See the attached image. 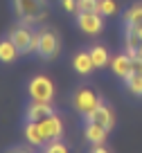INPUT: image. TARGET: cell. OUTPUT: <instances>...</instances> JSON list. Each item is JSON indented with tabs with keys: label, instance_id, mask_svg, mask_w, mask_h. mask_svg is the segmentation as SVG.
<instances>
[{
	"label": "cell",
	"instance_id": "13",
	"mask_svg": "<svg viewBox=\"0 0 142 153\" xmlns=\"http://www.w3.org/2000/svg\"><path fill=\"white\" fill-rule=\"evenodd\" d=\"M72 65H75V70L79 72V74H90V72L95 70V63H93L90 52H79V54H75Z\"/></svg>",
	"mask_w": 142,
	"mask_h": 153
},
{
	"label": "cell",
	"instance_id": "18",
	"mask_svg": "<svg viewBox=\"0 0 142 153\" xmlns=\"http://www.w3.org/2000/svg\"><path fill=\"white\" fill-rule=\"evenodd\" d=\"M124 83L135 97H142V74H129L124 79Z\"/></svg>",
	"mask_w": 142,
	"mask_h": 153
},
{
	"label": "cell",
	"instance_id": "4",
	"mask_svg": "<svg viewBox=\"0 0 142 153\" xmlns=\"http://www.w3.org/2000/svg\"><path fill=\"white\" fill-rule=\"evenodd\" d=\"M27 90H29V99H32V101H52L54 83L50 81L45 74H36L32 81H29Z\"/></svg>",
	"mask_w": 142,
	"mask_h": 153
},
{
	"label": "cell",
	"instance_id": "8",
	"mask_svg": "<svg viewBox=\"0 0 142 153\" xmlns=\"http://www.w3.org/2000/svg\"><path fill=\"white\" fill-rule=\"evenodd\" d=\"M86 120L88 122H95V124H99V126H104V128H113V124H115V115H113V110L108 108V106L102 101L99 106L95 110H90L88 115H86Z\"/></svg>",
	"mask_w": 142,
	"mask_h": 153
},
{
	"label": "cell",
	"instance_id": "19",
	"mask_svg": "<svg viewBox=\"0 0 142 153\" xmlns=\"http://www.w3.org/2000/svg\"><path fill=\"white\" fill-rule=\"evenodd\" d=\"M79 11H99V0H77Z\"/></svg>",
	"mask_w": 142,
	"mask_h": 153
},
{
	"label": "cell",
	"instance_id": "9",
	"mask_svg": "<svg viewBox=\"0 0 142 153\" xmlns=\"http://www.w3.org/2000/svg\"><path fill=\"white\" fill-rule=\"evenodd\" d=\"M124 45H126V54L129 56H138V54H142V36L138 34L135 27H131V25H124Z\"/></svg>",
	"mask_w": 142,
	"mask_h": 153
},
{
	"label": "cell",
	"instance_id": "20",
	"mask_svg": "<svg viewBox=\"0 0 142 153\" xmlns=\"http://www.w3.org/2000/svg\"><path fill=\"white\" fill-rule=\"evenodd\" d=\"M117 11V5H115V0H99V14L104 16H113Z\"/></svg>",
	"mask_w": 142,
	"mask_h": 153
},
{
	"label": "cell",
	"instance_id": "2",
	"mask_svg": "<svg viewBox=\"0 0 142 153\" xmlns=\"http://www.w3.org/2000/svg\"><path fill=\"white\" fill-rule=\"evenodd\" d=\"M61 50V38L54 29H38L36 32V54L43 59H54Z\"/></svg>",
	"mask_w": 142,
	"mask_h": 153
},
{
	"label": "cell",
	"instance_id": "12",
	"mask_svg": "<svg viewBox=\"0 0 142 153\" xmlns=\"http://www.w3.org/2000/svg\"><path fill=\"white\" fill-rule=\"evenodd\" d=\"M111 68H113V72L120 76V79H126V76L131 74V56H129L126 52L113 56L111 59Z\"/></svg>",
	"mask_w": 142,
	"mask_h": 153
},
{
	"label": "cell",
	"instance_id": "17",
	"mask_svg": "<svg viewBox=\"0 0 142 153\" xmlns=\"http://www.w3.org/2000/svg\"><path fill=\"white\" fill-rule=\"evenodd\" d=\"M124 25H131V27H140L142 25V2L131 5L124 11Z\"/></svg>",
	"mask_w": 142,
	"mask_h": 153
},
{
	"label": "cell",
	"instance_id": "23",
	"mask_svg": "<svg viewBox=\"0 0 142 153\" xmlns=\"http://www.w3.org/2000/svg\"><path fill=\"white\" fill-rule=\"evenodd\" d=\"M61 2V7L66 11H70V14H79V9H77V0H59Z\"/></svg>",
	"mask_w": 142,
	"mask_h": 153
},
{
	"label": "cell",
	"instance_id": "15",
	"mask_svg": "<svg viewBox=\"0 0 142 153\" xmlns=\"http://www.w3.org/2000/svg\"><path fill=\"white\" fill-rule=\"evenodd\" d=\"M18 54H20V52H18V48L14 45V41H11L9 36L0 41V61H2V63H11V61H16V59H18Z\"/></svg>",
	"mask_w": 142,
	"mask_h": 153
},
{
	"label": "cell",
	"instance_id": "11",
	"mask_svg": "<svg viewBox=\"0 0 142 153\" xmlns=\"http://www.w3.org/2000/svg\"><path fill=\"white\" fill-rule=\"evenodd\" d=\"M25 140H27L29 146H43V144H47L45 135L41 131V124L38 122H29V120L25 124Z\"/></svg>",
	"mask_w": 142,
	"mask_h": 153
},
{
	"label": "cell",
	"instance_id": "16",
	"mask_svg": "<svg viewBox=\"0 0 142 153\" xmlns=\"http://www.w3.org/2000/svg\"><path fill=\"white\" fill-rule=\"evenodd\" d=\"M88 52H90V56H93L95 68H106V65H111V56H108V50H106V48H102V45H93Z\"/></svg>",
	"mask_w": 142,
	"mask_h": 153
},
{
	"label": "cell",
	"instance_id": "10",
	"mask_svg": "<svg viewBox=\"0 0 142 153\" xmlns=\"http://www.w3.org/2000/svg\"><path fill=\"white\" fill-rule=\"evenodd\" d=\"M54 110H52V104L50 101H32L27 108V120L29 122H41L45 117H50Z\"/></svg>",
	"mask_w": 142,
	"mask_h": 153
},
{
	"label": "cell",
	"instance_id": "5",
	"mask_svg": "<svg viewBox=\"0 0 142 153\" xmlns=\"http://www.w3.org/2000/svg\"><path fill=\"white\" fill-rule=\"evenodd\" d=\"M72 104H75V108L79 110L81 115H88L90 110H95L102 104V99L95 95L90 88H79V90L75 92V97H72Z\"/></svg>",
	"mask_w": 142,
	"mask_h": 153
},
{
	"label": "cell",
	"instance_id": "1",
	"mask_svg": "<svg viewBox=\"0 0 142 153\" xmlns=\"http://www.w3.org/2000/svg\"><path fill=\"white\" fill-rule=\"evenodd\" d=\"M14 9L20 23L36 25L43 23L47 16V0H14Z\"/></svg>",
	"mask_w": 142,
	"mask_h": 153
},
{
	"label": "cell",
	"instance_id": "6",
	"mask_svg": "<svg viewBox=\"0 0 142 153\" xmlns=\"http://www.w3.org/2000/svg\"><path fill=\"white\" fill-rule=\"evenodd\" d=\"M102 16L104 14H99V11H79L77 14V25L86 34H99L104 29V18Z\"/></svg>",
	"mask_w": 142,
	"mask_h": 153
},
{
	"label": "cell",
	"instance_id": "3",
	"mask_svg": "<svg viewBox=\"0 0 142 153\" xmlns=\"http://www.w3.org/2000/svg\"><path fill=\"white\" fill-rule=\"evenodd\" d=\"M29 27H32V25L20 23V25H16V27L9 32V38L14 41V45L18 48L20 54L36 52V32H34V29H29Z\"/></svg>",
	"mask_w": 142,
	"mask_h": 153
},
{
	"label": "cell",
	"instance_id": "22",
	"mask_svg": "<svg viewBox=\"0 0 142 153\" xmlns=\"http://www.w3.org/2000/svg\"><path fill=\"white\" fill-rule=\"evenodd\" d=\"M131 74H142V54L131 56Z\"/></svg>",
	"mask_w": 142,
	"mask_h": 153
},
{
	"label": "cell",
	"instance_id": "24",
	"mask_svg": "<svg viewBox=\"0 0 142 153\" xmlns=\"http://www.w3.org/2000/svg\"><path fill=\"white\" fill-rule=\"evenodd\" d=\"M93 151H95V153H106L108 149H106L104 144H95V146H93Z\"/></svg>",
	"mask_w": 142,
	"mask_h": 153
},
{
	"label": "cell",
	"instance_id": "14",
	"mask_svg": "<svg viewBox=\"0 0 142 153\" xmlns=\"http://www.w3.org/2000/svg\"><path fill=\"white\" fill-rule=\"evenodd\" d=\"M106 135H108V128H104V126L95 124V122H88L86 124V140L93 144H104Z\"/></svg>",
	"mask_w": 142,
	"mask_h": 153
},
{
	"label": "cell",
	"instance_id": "7",
	"mask_svg": "<svg viewBox=\"0 0 142 153\" xmlns=\"http://www.w3.org/2000/svg\"><path fill=\"white\" fill-rule=\"evenodd\" d=\"M38 124H41V131H43L47 142H54V140H59L63 135V122H61V117L54 115V113L50 115V117H45V120H41Z\"/></svg>",
	"mask_w": 142,
	"mask_h": 153
},
{
	"label": "cell",
	"instance_id": "21",
	"mask_svg": "<svg viewBox=\"0 0 142 153\" xmlns=\"http://www.w3.org/2000/svg\"><path fill=\"white\" fill-rule=\"evenodd\" d=\"M45 151L47 153H66L68 149H66V144H61L59 140H54V142H47L45 144Z\"/></svg>",
	"mask_w": 142,
	"mask_h": 153
}]
</instances>
